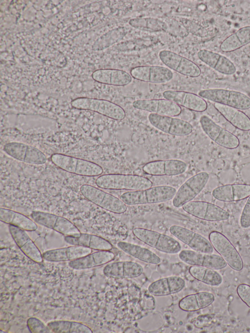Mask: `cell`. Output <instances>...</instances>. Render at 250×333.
I'll return each mask as SVG.
<instances>
[{
  "label": "cell",
  "instance_id": "6da1fadb",
  "mask_svg": "<svg viewBox=\"0 0 250 333\" xmlns=\"http://www.w3.org/2000/svg\"><path fill=\"white\" fill-rule=\"evenodd\" d=\"M100 188L110 190H140L152 186L146 177L135 174H106L99 176L95 181Z\"/></svg>",
  "mask_w": 250,
  "mask_h": 333
},
{
  "label": "cell",
  "instance_id": "7a4b0ae2",
  "mask_svg": "<svg viewBox=\"0 0 250 333\" xmlns=\"http://www.w3.org/2000/svg\"><path fill=\"white\" fill-rule=\"evenodd\" d=\"M176 189L171 186H157L123 193L120 199L127 205L156 204L168 201L174 197Z\"/></svg>",
  "mask_w": 250,
  "mask_h": 333
},
{
  "label": "cell",
  "instance_id": "3957f363",
  "mask_svg": "<svg viewBox=\"0 0 250 333\" xmlns=\"http://www.w3.org/2000/svg\"><path fill=\"white\" fill-rule=\"evenodd\" d=\"M51 160L62 170L80 176H97L103 172L102 167L94 162L62 153L53 154Z\"/></svg>",
  "mask_w": 250,
  "mask_h": 333
},
{
  "label": "cell",
  "instance_id": "277c9868",
  "mask_svg": "<svg viewBox=\"0 0 250 333\" xmlns=\"http://www.w3.org/2000/svg\"><path fill=\"white\" fill-rule=\"evenodd\" d=\"M71 105L75 109L92 111L114 120H122L125 117L122 107L107 100L78 97L71 101Z\"/></svg>",
  "mask_w": 250,
  "mask_h": 333
},
{
  "label": "cell",
  "instance_id": "5b68a950",
  "mask_svg": "<svg viewBox=\"0 0 250 333\" xmlns=\"http://www.w3.org/2000/svg\"><path fill=\"white\" fill-rule=\"evenodd\" d=\"M132 233L139 240L161 252L177 254L181 250L180 243L168 235L142 228L133 229Z\"/></svg>",
  "mask_w": 250,
  "mask_h": 333
},
{
  "label": "cell",
  "instance_id": "8992f818",
  "mask_svg": "<svg viewBox=\"0 0 250 333\" xmlns=\"http://www.w3.org/2000/svg\"><path fill=\"white\" fill-rule=\"evenodd\" d=\"M80 191L89 201L107 211L122 214L127 210L126 205L120 199L92 185H83Z\"/></svg>",
  "mask_w": 250,
  "mask_h": 333
},
{
  "label": "cell",
  "instance_id": "52a82bcc",
  "mask_svg": "<svg viewBox=\"0 0 250 333\" xmlns=\"http://www.w3.org/2000/svg\"><path fill=\"white\" fill-rule=\"evenodd\" d=\"M198 95L203 99L239 110L250 108V98L239 91L221 88H210L200 90Z\"/></svg>",
  "mask_w": 250,
  "mask_h": 333
},
{
  "label": "cell",
  "instance_id": "ba28073f",
  "mask_svg": "<svg viewBox=\"0 0 250 333\" xmlns=\"http://www.w3.org/2000/svg\"><path fill=\"white\" fill-rule=\"evenodd\" d=\"M212 247L233 270L240 271L243 268V262L238 251L223 233L212 231L208 235Z\"/></svg>",
  "mask_w": 250,
  "mask_h": 333
},
{
  "label": "cell",
  "instance_id": "9c48e42d",
  "mask_svg": "<svg viewBox=\"0 0 250 333\" xmlns=\"http://www.w3.org/2000/svg\"><path fill=\"white\" fill-rule=\"evenodd\" d=\"M30 216L36 223L65 236H77L81 232L70 220L49 212L34 210Z\"/></svg>",
  "mask_w": 250,
  "mask_h": 333
},
{
  "label": "cell",
  "instance_id": "30bf717a",
  "mask_svg": "<svg viewBox=\"0 0 250 333\" xmlns=\"http://www.w3.org/2000/svg\"><path fill=\"white\" fill-rule=\"evenodd\" d=\"M209 179L206 172H200L191 176L179 187L173 198L172 204L180 208L186 203L191 201L204 189Z\"/></svg>",
  "mask_w": 250,
  "mask_h": 333
},
{
  "label": "cell",
  "instance_id": "8fae6325",
  "mask_svg": "<svg viewBox=\"0 0 250 333\" xmlns=\"http://www.w3.org/2000/svg\"><path fill=\"white\" fill-rule=\"evenodd\" d=\"M199 122L204 132L219 146L231 149L239 146L240 141L237 136L221 127L208 116H202Z\"/></svg>",
  "mask_w": 250,
  "mask_h": 333
},
{
  "label": "cell",
  "instance_id": "7c38bea8",
  "mask_svg": "<svg viewBox=\"0 0 250 333\" xmlns=\"http://www.w3.org/2000/svg\"><path fill=\"white\" fill-rule=\"evenodd\" d=\"M3 149L10 157L25 163L40 165L47 161L46 155L42 151L24 143L9 142L4 145Z\"/></svg>",
  "mask_w": 250,
  "mask_h": 333
},
{
  "label": "cell",
  "instance_id": "4fadbf2b",
  "mask_svg": "<svg viewBox=\"0 0 250 333\" xmlns=\"http://www.w3.org/2000/svg\"><path fill=\"white\" fill-rule=\"evenodd\" d=\"M188 213L202 220L221 221L229 218V213L215 204L200 201H190L182 206Z\"/></svg>",
  "mask_w": 250,
  "mask_h": 333
},
{
  "label": "cell",
  "instance_id": "5bb4252c",
  "mask_svg": "<svg viewBox=\"0 0 250 333\" xmlns=\"http://www.w3.org/2000/svg\"><path fill=\"white\" fill-rule=\"evenodd\" d=\"M147 118L153 126L169 135L185 136L190 134L193 130L189 123L174 117L150 113Z\"/></svg>",
  "mask_w": 250,
  "mask_h": 333
},
{
  "label": "cell",
  "instance_id": "9a60e30c",
  "mask_svg": "<svg viewBox=\"0 0 250 333\" xmlns=\"http://www.w3.org/2000/svg\"><path fill=\"white\" fill-rule=\"evenodd\" d=\"M159 56L167 67L183 75L196 78L201 75V70L195 62L175 52L164 50L159 52Z\"/></svg>",
  "mask_w": 250,
  "mask_h": 333
},
{
  "label": "cell",
  "instance_id": "2e32d148",
  "mask_svg": "<svg viewBox=\"0 0 250 333\" xmlns=\"http://www.w3.org/2000/svg\"><path fill=\"white\" fill-rule=\"evenodd\" d=\"M171 234L188 245L193 250L205 253H212L214 248L209 240L189 229L177 225L169 228Z\"/></svg>",
  "mask_w": 250,
  "mask_h": 333
},
{
  "label": "cell",
  "instance_id": "e0dca14e",
  "mask_svg": "<svg viewBox=\"0 0 250 333\" xmlns=\"http://www.w3.org/2000/svg\"><path fill=\"white\" fill-rule=\"evenodd\" d=\"M178 256L182 261L188 265L204 267L215 270L223 269L228 265L220 255L199 252L193 250H181Z\"/></svg>",
  "mask_w": 250,
  "mask_h": 333
},
{
  "label": "cell",
  "instance_id": "ac0fdd59",
  "mask_svg": "<svg viewBox=\"0 0 250 333\" xmlns=\"http://www.w3.org/2000/svg\"><path fill=\"white\" fill-rule=\"evenodd\" d=\"M130 75L134 79L144 82L163 83L173 78V74L168 68L158 65H141L132 67Z\"/></svg>",
  "mask_w": 250,
  "mask_h": 333
},
{
  "label": "cell",
  "instance_id": "d6986e66",
  "mask_svg": "<svg viewBox=\"0 0 250 333\" xmlns=\"http://www.w3.org/2000/svg\"><path fill=\"white\" fill-rule=\"evenodd\" d=\"M132 105L150 113L171 117L177 116L182 112L180 106L166 99L137 100L132 103Z\"/></svg>",
  "mask_w": 250,
  "mask_h": 333
},
{
  "label": "cell",
  "instance_id": "ffe728a7",
  "mask_svg": "<svg viewBox=\"0 0 250 333\" xmlns=\"http://www.w3.org/2000/svg\"><path fill=\"white\" fill-rule=\"evenodd\" d=\"M144 172L152 176H176L187 169L186 163L180 160H160L149 162L142 167Z\"/></svg>",
  "mask_w": 250,
  "mask_h": 333
},
{
  "label": "cell",
  "instance_id": "44dd1931",
  "mask_svg": "<svg viewBox=\"0 0 250 333\" xmlns=\"http://www.w3.org/2000/svg\"><path fill=\"white\" fill-rule=\"evenodd\" d=\"M166 99L172 101L180 106L198 112L205 111L208 107L207 102L195 93L184 91L167 90L163 92Z\"/></svg>",
  "mask_w": 250,
  "mask_h": 333
},
{
  "label": "cell",
  "instance_id": "7402d4cb",
  "mask_svg": "<svg viewBox=\"0 0 250 333\" xmlns=\"http://www.w3.org/2000/svg\"><path fill=\"white\" fill-rule=\"evenodd\" d=\"M9 230L16 245L26 257L37 263L42 262V254L25 230L11 225Z\"/></svg>",
  "mask_w": 250,
  "mask_h": 333
},
{
  "label": "cell",
  "instance_id": "603a6c76",
  "mask_svg": "<svg viewBox=\"0 0 250 333\" xmlns=\"http://www.w3.org/2000/svg\"><path fill=\"white\" fill-rule=\"evenodd\" d=\"M143 268L140 264L128 261H117L106 265L104 270V274L110 278H132L140 276Z\"/></svg>",
  "mask_w": 250,
  "mask_h": 333
},
{
  "label": "cell",
  "instance_id": "cb8c5ba5",
  "mask_svg": "<svg viewBox=\"0 0 250 333\" xmlns=\"http://www.w3.org/2000/svg\"><path fill=\"white\" fill-rule=\"evenodd\" d=\"M92 252V249L80 246H71L47 250L42 253L43 259L49 262L71 261Z\"/></svg>",
  "mask_w": 250,
  "mask_h": 333
},
{
  "label": "cell",
  "instance_id": "d4e9b609",
  "mask_svg": "<svg viewBox=\"0 0 250 333\" xmlns=\"http://www.w3.org/2000/svg\"><path fill=\"white\" fill-rule=\"evenodd\" d=\"M213 197L222 202H233L248 198L250 196V185L232 184L222 185L214 188Z\"/></svg>",
  "mask_w": 250,
  "mask_h": 333
},
{
  "label": "cell",
  "instance_id": "484cf974",
  "mask_svg": "<svg viewBox=\"0 0 250 333\" xmlns=\"http://www.w3.org/2000/svg\"><path fill=\"white\" fill-rule=\"evenodd\" d=\"M185 280L178 276H171L158 279L149 285V292L155 296H164L180 292L185 287Z\"/></svg>",
  "mask_w": 250,
  "mask_h": 333
},
{
  "label": "cell",
  "instance_id": "4316f807",
  "mask_svg": "<svg viewBox=\"0 0 250 333\" xmlns=\"http://www.w3.org/2000/svg\"><path fill=\"white\" fill-rule=\"evenodd\" d=\"M91 77L99 83L118 86L126 85L132 81L131 76L129 73L118 69H97L92 73Z\"/></svg>",
  "mask_w": 250,
  "mask_h": 333
},
{
  "label": "cell",
  "instance_id": "83f0119b",
  "mask_svg": "<svg viewBox=\"0 0 250 333\" xmlns=\"http://www.w3.org/2000/svg\"><path fill=\"white\" fill-rule=\"evenodd\" d=\"M199 59L218 72L231 75L236 72L233 63L227 57L216 52L201 49L197 53Z\"/></svg>",
  "mask_w": 250,
  "mask_h": 333
},
{
  "label": "cell",
  "instance_id": "f1b7e54d",
  "mask_svg": "<svg viewBox=\"0 0 250 333\" xmlns=\"http://www.w3.org/2000/svg\"><path fill=\"white\" fill-rule=\"evenodd\" d=\"M115 258L110 250H98L83 257L69 261V266L75 270H84L107 264Z\"/></svg>",
  "mask_w": 250,
  "mask_h": 333
},
{
  "label": "cell",
  "instance_id": "f546056e",
  "mask_svg": "<svg viewBox=\"0 0 250 333\" xmlns=\"http://www.w3.org/2000/svg\"><path fill=\"white\" fill-rule=\"evenodd\" d=\"M66 243L76 246H80L97 250H110L112 245L105 239L98 235L81 233L77 236H65Z\"/></svg>",
  "mask_w": 250,
  "mask_h": 333
},
{
  "label": "cell",
  "instance_id": "4dcf8cb0",
  "mask_svg": "<svg viewBox=\"0 0 250 333\" xmlns=\"http://www.w3.org/2000/svg\"><path fill=\"white\" fill-rule=\"evenodd\" d=\"M215 300L214 295L208 292L202 291L188 295L179 302V307L184 311L192 312L206 308Z\"/></svg>",
  "mask_w": 250,
  "mask_h": 333
},
{
  "label": "cell",
  "instance_id": "1f68e13d",
  "mask_svg": "<svg viewBox=\"0 0 250 333\" xmlns=\"http://www.w3.org/2000/svg\"><path fill=\"white\" fill-rule=\"evenodd\" d=\"M215 109L230 124L236 128L243 131L250 130V118L244 112L238 109L216 103Z\"/></svg>",
  "mask_w": 250,
  "mask_h": 333
},
{
  "label": "cell",
  "instance_id": "d6a6232c",
  "mask_svg": "<svg viewBox=\"0 0 250 333\" xmlns=\"http://www.w3.org/2000/svg\"><path fill=\"white\" fill-rule=\"evenodd\" d=\"M0 220L25 231H35L38 229V226L33 220L23 214L5 208H0Z\"/></svg>",
  "mask_w": 250,
  "mask_h": 333
},
{
  "label": "cell",
  "instance_id": "836d02e7",
  "mask_svg": "<svg viewBox=\"0 0 250 333\" xmlns=\"http://www.w3.org/2000/svg\"><path fill=\"white\" fill-rule=\"evenodd\" d=\"M119 249L125 253L141 261L151 264H158L161 259L150 250L139 245L120 241L117 244Z\"/></svg>",
  "mask_w": 250,
  "mask_h": 333
},
{
  "label": "cell",
  "instance_id": "e575fe53",
  "mask_svg": "<svg viewBox=\"0 0 250 333\" xmlns=\"http://www.w3.org/2000/svg\"><path fill=\"white\" fill-rule=\"evenodd\" d=\"M250 42V26L243 27L226 38L220 44L224 52L237 50Z\"/></svg>",
  "mask_w": 250,
  "mask_h": 333
},
{
  "label": "cell",
  "instance_id": "d590c367",
  "mask_svg": "<svg viewBox=\"0 0 250 333\" xmlns=\"http://www.w3.org/2000/svg\"><path fill=\"white\" fill-rule=\"evenodd\" d=\"M189 273L196 280L210 286L217 287L223 282V277L215 270L197 266H191Z\"/></svg>",
  "mask_w": 250,
  "mask_h": 333
},
{
  "label": "cell",
  "instance_id": "8d00e7d4",
  "mask_svg": "<svg viewBox=\"0 0 250 333\" xmlns=\"http://www.w3.org/2000/svg\"><path fill=\"white\" fill-rule=\"evenodd\" d=\"M47 326L54 333H92L87 326L76 321L55 320L48 323Z\"/></svg>",
  "mask_w": 250,
  "mask_h": 333
},
{
  "label": "cell",
  "instance_id": "74e56055",
  "mask_svg": "<svg viewBox=\"0 0 250 333\" xmlns=\"http://www.w3.org/2000/svg\"><path fill=\"white\" fill-rule=\"evenodd\" d=\"M158 41L156 37L146 36L122 42L117 45L116 48L122 52L139 51L154 45Z\"/></svg>",
  "mask_w": 250,
  "mask_h": 333
},
{
  "label": "cell",
  "instance_id": "f35d334b",
  "mask_svg": "<svg viewBox=\"0 0 250 333\" xmlns=\"http://www.w3.org/2000/svg\"><path fill=\"white\" fill-rule=\"evenodd\" d=\"M128 23L135 28L151 32L166 31L167 29L165 21L154 18H133L129 21Z\"/></svg>",
  "mask_w": 250,
  "mask_h": 333
},
{
  "label": "cell",
  "instance_id": "ab89813d",
  "mask_svg": "<svg viewBox=\"0 0 250 333\" xmlns=\"http://www.w3.org/2000/svg\"><path fill=\"white\" fill-rule=\"evenodd\" d=\"M167 25V32L169 34L175 37L185 38L189 32L181 22L174 19H170L165 21Z\"/></svg>",
  "mask_w": 250,
  "mask_h": 333
},
{
  "label": "cell",
  "instance_id": "60d3db41",
  "mask_svg": "<svg viewBox=\"0 0 250 333\" xmlns=\"http://www.w3.org/2000/svg\"><path fill=\"white\" fill-rule=\"evenodd\" d=\"M27 328L31 333H52L48 326L42 321L35 317H29L27 320Z\"/></svg>",
  "mask_w": 250,
  "mask_h": 333
},
{
  "label": "cell",
  "instance_id": "b9f144b4",
  "mask_svg": "<svg viewBox=\"0 0 250 333\" xmlns=\"http://www.w3.org/2000/svg\"><path fill=\"white\" fill-rule=\"evenodd\" d=\"M236 292L241 300L250 308V285L240 284L236 288Z\"/></svg>",
  "mask_w": 250,
  "mask_h": 333
},
{
  "label": "cell",
  "instance_id": "7bdbcfd3",
  "mask_svg": "<svg viewBox=\"0 0 250 333\" xmlns=\"http://www.w3.org/2000/svg\"><path fill=\"white\" fill-rule=\"evenodd\" d=\"M240 223L242 228L247 229L250 227V196L242 210Z\"/></svg>",
  "mask_w": 250,
  "mask_h": 333
},
{
  "label": "cell",
  "instance_id": "ee69618b",
  "mask_svg": "<svg viewBox=\"0 0 250 333\" xmlns=\"http://www.w3.org/2000/svg\"><path fill=\"white\" fill-rule=\"evenodd\" d=\"M218 176L221 183L225 185L232 184L235 182L237 174L235 170L228 169L221 172Z\"/></svg>",
  "mask_w": 250,
  "mask_h": 333
},
{
  "label": "cell",
  "instance_id": "f6af8a7d",
  "mask_svg": "<svg viewBox=\"0 0 250 333\" xmlns=\"http://www.w3.org/2000/svg\"><path fill=\"white\" fill-rule=\"evenodd\" d=\"M240 176L246 184L250 185V163L246 164L242 167Z\"/></svg>",
  "mask_w": 250,
  "mask_h": 333
}]
</instances>
